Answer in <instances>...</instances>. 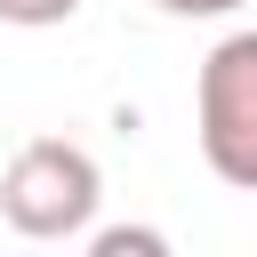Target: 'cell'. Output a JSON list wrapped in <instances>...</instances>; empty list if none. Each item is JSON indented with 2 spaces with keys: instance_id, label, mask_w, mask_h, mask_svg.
Instances as JSON below:
<instances>
[{
  "instance_id": "6da1fadb",
  "label": "cell",
  "mask_w": 257,
  "mask_h": 257,
  "mask_svg": "<svg viewBox=\"0 0 257 257\" xmlns=\"http://www.w3.org/2000/svg\"><path fill=\"white\" fill-rule=\"evenodd\" d=\"M96 201H104V177H96L88 145H72V137H32L0 169V217L24 241H88Z\"/></svg>"
},
{
  "instance_id": "7a4b0ae2",
  "label": "cell",
  "mask_w": 257,
  "mask_h": 257,
  "mask_svg": "<svg viewBox=\"0 0 257 257\" xmlns=\"http://www.w3.org/2000/svg\"><path fill=\"white\" fill-rule=\"evenodd\" d=\"M193 128H201V161L257 193V24L249 32H225L209 56H201V80H193Z\"/></svg>"
},
{
  "instance_id": "3957f363",
  "label": "cell",
  "mask_w": 257,
  "mask_h": 257,
  "mask_svg": "<svg viewBox=\"0 0 257 257\" xmlns=\"http://www.w3.org/2000/svg\"><path fill=\"white\" fill-rule=\"evenodd\" d=\"M88 249L96 257H161L169 233H153V225H104V233H88Z\"/></svg>"
},
{
  "instance_id": "277c9868",
  "label": "cell",
  "mask_w": 257,
  "mask_h": 257,
  "mask_svg": "<svg viewBox=\"0 0 257 257\" xmlns=\"http://www.w3.org/2000/svg\"><path fill=\"white\" fill-rule=\"evenodd\" d=\"M80 0H0V24H16V32H48V24H64Z\"/></svg>"
},
{
  "instance_id": "5b68a950",
  "label": "cell",
  "mask_w": 257,
  "mask_h": 257,
  "mask_svg": "<svg viewBox=\"0 0 257 257\" xmlns=\"http://www.w3.org/2000/svg\"><path fill=\"white\" fill-rule=\"evenodd\" d=\"M161 16H233L241 0H153Z\"/></svg>"
}]
</instances>
